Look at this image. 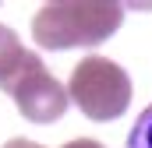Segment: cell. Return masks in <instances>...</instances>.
Returning <instances> with one entry per match:
<instances>
[{
	"label": "cell",
	"mask_w": 152,
	"mask_h": 148,
	"mask_svg": "<svg viewBox=\"0 0 152 148\" xmlns=\"http://www.w3.org/2000/svg\"><path fill=\"white\" fill-rule=\"evenodd\" d=\"M124 148H152V106H145V110L138 113L134 127L127 131Z\"/></svg>",
	"instance_id": "5b68a950"
},
{
	"label": "cell",
	"mask_w": 152,
	"mask_h": 148,
	"mask_svg": "<svg viewBox=\"0 0 152 148\" xmlns=\"http://www.w3.org/2000/svg\"><path fill=\"white\" fill-rule=\"evenodd\" d=\"M64 148H103L99 141H92V138H75V141H67Z\"/></svg>",
	"instance_id": "8992f818"
},
{
	"label": "cell",
	"mask_w": 152,
	"mask_h": 148,
	"mask_svg": "<svg viewBox=\"0 0 152 148\" xmlns=\"http://www.w3.org/2000/svg\"><path fill=\"white\" fill-rule=\"evenodd\" d=\"M25 57H28V49L21 46V39L14 36L7 25H0V85L25 64Z\"/></svg>",
	"instance_id": "277c9868"
},
{
	"label": "cell",
	"mask_w": 152,
	"mask_h": 148,
	"mask_svg": "<svg viewBox=\"0 0 152 148\" xmlns=\"http://www.w3.org/2000/svg\"><path fill=\"white\" fill-rule=\"evenodd\" d=\"M0 92H7L14 99L18 113L25 120H32V123H53V120H60L64 110H67V102H71L67 88L46 71V64L32 49H28L25 64L0 85Z\"/></svg>",
	"instance_id": "3957f363"
},
{
	"label": "cell",
	"mask_w": 152,
	"mask_h": 148,
	"mask_svg": "<svg viewBox=\"0 0 152 148\" xmlns=\"http://www.w3.org/2000/svg\"><path fill=\"white\" fill-rule=\"evenodd\" d=\"M67 99L96 123L124 116L131 106V78L127 71L106 57H81L67 81Z\"/></svg>",
	"instance_id": "7a4b0ae2"
},
{
	"label": "cell",
	"mask_w": 152,
	"mask_h": 148,
	"mask_svg": "<svg viewBox=\"0 0 152 148\" xmlns=\"http://www.w3.org/2000/svg\"><path fill=\"white\" fill-rule=\"evenodd\" d=\"M4 148H42V145H36V141H25V138H14V141H7Z\"/></svg>",
	"instance_id": "52a82bcc"
},
{
	"label": "cell",
	"mask_w": 152,
	"mask_h": 148,
	"mask_svg": "<svg viewBox=\"0 0 152 148\" xmlns=\"http://www.w3.org/2000/svg\"><path fill=\"white\" fill-rule=\"evenodd\" d=\"M124 21V7L106 0H60L39 7L32 39L39 49H96Z\"/></svg>",
	"instance_id": "6da1fadb"
}]
</instances>
